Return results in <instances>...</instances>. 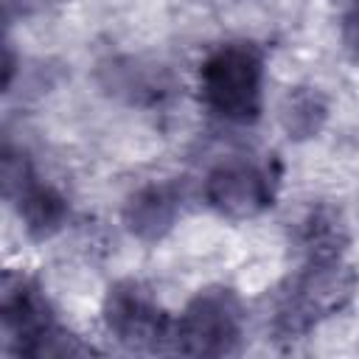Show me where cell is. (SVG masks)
<instances>
[{
    "mask_svg": "<svg viewBox=\"0 0 359 359\" xmlns=\"http://www.w3.org/2000/svg\"><path fill=\"white\" fill-rule=\"evenodd\" d=\"M244 311L236 292L210 286L188 300L182 314L171 325V351L188 356H224L233 353L241 339Z\"/></svg>",
    "mask_w": 359,
    "mask_h": 359,
    "instance_id": "3",
    "label": "cell"
},
{
    "mask_svg": "<svg viewBox=\"0 0 359 359\" xmlns=\"http://www.w3.org/2000/svg\"><path fill=\"white\" fill-rule=\"evenodd\" d=\"M14 202H17L20 219L25 222L28 233L36 238L53 236L67 219V199L56 188L42 185L36 177L28 182V188Z\"/></svg>",
    "mask_w": 359,
    "mask_h": 359,
    "instance_id": "9",
    "label": "cell"
},
{
    "mask_svg": "<svg viewBox=\"0 0 359 359\" xmlns=\"http://www.w3.org/2000/svg\"><path fill=\"white\" fill-rule=\"evenodd\" d=\"M98 81L109 95L123 98L129 104H160L174 90L171 73L163 65L146 62L140 56L107 59L98 67Z\"/></svg>",
    "mask_w": 359,
    "mask_h": 359,
    "instance_id": "7",
    "label": "cell"
},
{
    "mask_svg": "<svg viewBox=\"0 0 359 359\" xmlns=\"http://www.w3.org/2000/svg\"><path fill=\"white\" fill-rule=\"evenodd\" d=\"M278 118L289 137L306 140V137L320 135V129L325 126L328 101L314 87H294L283 95V101L278 107Z\"/></svg>",
    "mask_w": 359,
    "mask_h": 359,
    "instance_id": "10",
    "label": "cell"
},
{
    "mask_svg": "<svg viewBox=\"0 0 359 359\" xmlns=\"http://www.w3.org/2000/svg\"><path fill=\"white\" fill-rule=\"evenodd\" d=\"M300 241H303L306 252L311 255V261L314 258H334V255L342 252V244L348 241L345 222L339 219V213H334L328 208H320L303 222Z\"/></svg>",
    "mask_w": 359,
    "mask_h": 359,
    "instance_id": "11",
    "label": "cell"
},
{
    "mask_svg": "<svg viewBox=\"0 0 359 359\" xmlns=\"http://www.w3.org/2000/svg\"><path fill=\"white\" fill-rule=\"evenodd\" d=\"M180 213V196L171 185H146L135 191L123 205V222L132 236L143 241L163 238Z\"/></svg>",
    "mask_w": 359,
    "mask_h": 359,
    "instance_id": "8",
    "label": "cell"
},
{
    "mask_svg": "<svg viewBox=\"0 0 359 359\" xmlns=\"http://www.w3.org/2000/svg\"><path fill=\"white\" fill-rule=\"evenodd\" d=\"M264 59L250 42H227L216 48L199 70V93L205 107L230 121L250 123L261 112Z\"/></svg>",
    "mask_w": 359,
    "mask_h": 359,
    "instance_id": "2",
    "label": "cell"
},
{
    "mask_svg": "<svg viewBox=\"0 0 359 359\" xmlns=\"http://www.w3.org/2000/svg\"><path fill=\"white\" fill-rule=\"evenodd\" d=\"M0 320L6 337L14 342L17 353L31 356L34 345L56 328V320L50 314V306L42 294V289L20 275V272H6L0 283Z\"/></svg>",
    "mask_w": 359,
    "mask_h": 359,
    "instance_id": "5",
    "label": "cell"
},
{
    "mask_svg": "<svg viewBox=\"0 0 359 359\" xmlns=\"http://www.w3.org/2000/svg\"><path fill=\"white\" fill-rule=\"evenodd\" d=\"M104 323L107 331L129 351H160L171 342L174 325V320L165 317L151 292L137 280H121L107 292Z\"/></svg>",
    "mask_w": 359,
    "mask_h": 359,
    "instance_id": "4",
    "label": "cell"
},
{
    "mask_svg": "<svg viewBox=\"0 0 359 359\" xmlns=\"http://www.w3.org/2000/svg\"><path fill=\"white\" fill-rule=\"evenodd\" d=\"M205 199L230 219H250L272 205V177L255 163L227 160L208 174Z\"/></svg>",
    "mask_w": 359,
    "mask_h": 359,
    "instance_id": "6",
    "label": "cell"
},
{
    "mask_svg": "<svg viewBox=\"0 0 359 359\" xmlns=\"http://www.w3.org/2000/svg\"><path fill=\"white\" fill-rule=\"evenodd\" d=\"M359 289V275L339 255L314 258L278 297L275 328L283 337H300L320 320L351 306Z\"/></svg>",
    "mask_w": 359,
    "mask_h": 359,
    "instance_id": "1",
    "label": "cell"
},
{
    "mask_svg": "<svg viewBox=\"0 0 359 359\" xmlns=\"http://www.w3.org/2000/svg\"><path fill=\"white\" fill-rule=\"evenodd\" d=\"M342 45L353 62H359V0H351V8L342 17Z\"/></svg>",
    "mask_w": 359,
    "mask_h": 359,
    "instance_id": "12",
    "label": "cell"
}]
</instances>
